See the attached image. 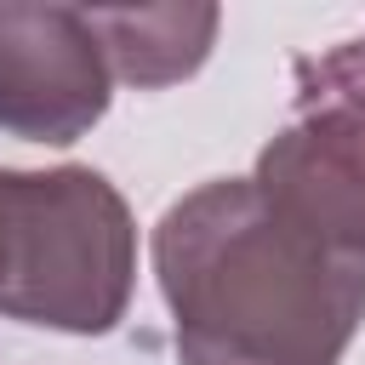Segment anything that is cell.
<instances>
[{
	"mask_svg": "<svg viewBox=\"0 0 365 365\" xmlns=\"http://www.w3.org/2000/svg\"><path fill=\"white\" fill-rule=\"evenodd\" d=\"M114 68L80 6L0 0V131L74 143L108 114Z\"/></svg>",
	"mask_w": 365,
	"mask_h": 365,
	"instance_id": "obj_4",
	"label": "cell"
},
{
	"mask_svg": "<svg viewBox=\"0 0 365 365\" xmlns=\"http://www.w3.org/2000/svg\"><path fill=\"white\" fill-rule=\"evenodd\" d=\"M177 365H342L365 319V257L279 217L251 177L182 194L154 228Z\"/></svg>",
	"mask_w": 365,
	"mask_h": 365,
	"instance_id": "obj_1",
	"label": "cell"
},
{
	"mask_svg": "<svg viewBox=\"0 0 365 365\" xmlns=\"http://www.w3.org/2000/svg\"><path fill=\"white\" fill-rule=\"evenodd\" d=\"M137 222L91 165H0V314L46 331L103 336L125 319Z\"/></svg>",
	"mask_w": 365,
	"mask_h": 365,
	"instance_id": "obj_2",
	"label": "cell"
},
{
	"mask_svg": "<svg viewBox=\"0 0 365 365\" xmlns=\"http://www.w3.org/2000/svg\"><path fill=\"white\" fill-rule=\"evenodd\" d=\"M262 200L342 257H365V40L302 63L297 120L257 154Z\"/></svg>",
	"mask_w": 365,
	"mask_h": 365,
	"instance_id": "obj_3",
	"label": "cell"
},
{
	"mask_svg": "<svg viewBox=\"0 0 365 365\" xmlns=\"http://www.w3.org/2000/svg\"><path fill=\"white\" fill-rule=\"evenodd\" d=\"M86 17L103 40L108 68L125 86L188 80L205 63L217 23H222L217 6H137V11H86Z\"/></svg>",
	"mask_w": 365,
	"mask_h": 365,
	"instance_id": "obj_5",
	"label": "cell"
}]
</instances>
